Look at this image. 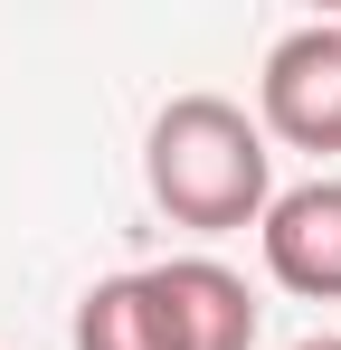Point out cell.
I'll use <instances>...</instances> for the list:
<instances>
[{"instance_id": "obj_4", "label": "cell", "mask_w": 341, "mask_h": 350, "mask_svg": "<svg viewBox=\"0 0 341 350\" xmlns=\"http://www.w3.org/2000/svg\"><path fill=\"white\" fill-rule=\"evenodd\" d=\"M142 275L162 293L180 350H256V293H247L237 265H218V256H170V265H142Z\"/></svg>"}, {"instance_id": "obj_2", "label": "cell", "mask_w": 341, "mask_h": 350, "mask_svg": "<svg viewBox=\"0 0 341 350\" xmlns=\"http://www.w3.org/2000/svg\"><path fill=\"white\" fill-rule=\"evenodd\" d=\"M256 123L284 152H341V19H303L266 48Z\"/></svg>"}, {"instance_id": "obj_3", "label": "cell", "mask_w": 341, "mask_h": 350, "mask_svg": "<svg viewBox=\"0 0 341 350\" xmlns=\"http://www.w3.org/2000/svg\"><path fill=\"white\" fill-rule=\"evenodd\" d=\"M256 246H266V275L303 303H341V180H303V189H275V208L256 218Z\"/></svg>"}, {"instance_id": "obj_5", "label": "cell", "mask_w": 341, "mask_h": 350, "mask_svg": "<svg viewBox=\"0 0 341 350\" xmlns=\"http://www.w3.org/2000/svg\"><path fill=\"white\" fill-rule=\"evenodd\" d=\"M66 341H76V350H180L162 293H152V275H105V284H86Z\"/></svg>"}, {"instance_id": "obj_1", "label": "cell", "mask_w": 341, "mask_h": 350, "mask_svg": "<svg viewBox=\"0 0 341 350\" xmlns=\"http://www.w3.org/2000/svg\"><path fill=\"white\" fill-rule=\"evenodd\" d=\"M142 189L170 228H256L275 208V152H266V123L227 95H170L152 133H142Z\"/></svg>"}, {"instance_id": "obj_6", "label": "cell", "mask_w": 341, "mask_h": 350, "mask_svg": "<svg viewBox=\"0 0 341 350\" xmlns=\"http://www.w3.org/2000/svg\"><path fill=\"white\" fill-rule=\"evenodd\" d=\"M294 350H341V332H313V341H294Z\"/></svg>"}]
</instances>
